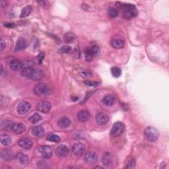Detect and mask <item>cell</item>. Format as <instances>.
Instances as JSON below:
<instances>
[{
    "label": "cell",
    "mask_w": 169,
    "mask_h": 169,
    "mask_svg": "<svg viewBox=\"0 0 169 169\" xmlns=\"http://www.w3.org/2000/svg\"><path fill=\"white\" fill-rule=\"evenodd\" d=\"M117 7L123 10V17L126 19H130L138 15V10L135 5L129 4L117 3Z\"/></svg>",
    "instance_id": "1"
},
{
    "label": "cell",
    "mask_w": 169,
    "mask_h": 169,
    "mask_svg": "<svg viewBox=\"0 0 169 169\" xmlns=\"http://www.w3.org/2000/svg\"><path fill=\"white\" fill-rule=\"evenodd\" d=\"M144 135L147 140L151 142H155L159 137V132L154 127L149 126L145 129Z\"/></svg>",
    "instance_id": "2"
},
{
    "label": "cell",
    "mask_w": 169,
    "mask_h": 169,
    "mask_svg": "<svg viewBox=\"0 0 169 169\" xmlns=\"http://www.w3.org/2000/svg\"><path fill=\"white\" fill-rule=\"evenodd\" d=\"M34 93L37 96H46L50 94V89L47 84L40 83L34 87Z\"/></svg>",
    "instance_id": "3"
},
{
    "label": "cell",
    "mask_w": 169,
    "mask_h": 169,
    "mask_svg": "<svg viewBox=\"0 0 169 169\" xmlns=\"http://www.w3.org/2000/svg\"><path fill=\"white\" fill-rule=\"evenodd\" d=\"M125 126L122 122H116L113 125L111 129V134L113 136H119L124 131Z\"/></svg>",
    "instance_id": "4"
},
{
    "label": "cell",
    "mask_w": 169,
    "mask_h": 169,
    "mask_svg": "<svg viewBox=\"0 0 169 169\" xmlns=\"http://www.w3.org/2000/svg\"><path fill=\"white\" fill-rule=\"evenodd\" d=\"M99 51V48L97 46H93L91 47L87 48L85 51V54H86V59L87 61H91L93 56L95 54L98 53Z\"/></svg>",
    "instance_id": "5"
},
{
    "label": "cell",
    "mask_w": 169,
    "mask_h": 169,
    "mask_svg": "<svg viewBox=\"0 0 169 169\" xmlns=\"http://www.w3.org/2000/svg\"><path fill=\"white\" fill-rule=\"evenodd\" d=\"M31 104L27 101H22L17 106V112L19 114H25L31 109Z\"/></svg>",
    "instance_id": "6"
},
{
    "label": "cell",
    "mask_w": 169,
    "mask_h": 169,
    "mask_svg": "<svg viewBox=\"0 0 169 169\" xmlns=\"http://www.w3.org/2000/svg\"><path fill=\"white\" fill-rule=\"evenodd\" d=\"M84 150H85V146L81 143H77V144H74L72 147V152L76 156L82 155Z\"/></svg>",
    "instance_id": "7"
},
{
    "label": "cell",
    "mask_w": 169,
    "mask_h": 169,
    "mask_svg": "<svg viewBox=\"0 0 169 169\" xmlns=\"http://www.w3.org/2000/svg\"><path fill=\"white\" fill-rule=\"evenodd\" d=\"M51 104L48 101H42L39 102L37 105V110L42 113L46 114L49 112L51 109Z\"/></svg>",
    "instance_id": "8"
},
{
    "label": "cell",
    "mask_w": 169,
    "mask_h": 169,
    "mask_svg": "<svg viewBox=\"0 0 169 169\" xmlns=\"http://www.w3.org/2000/svg\"><path fill=\"white\" fill-rule=\"evenodd\" d=\"M98 160V156L94 152H88L84 155V161L87 164H93Z\"/></svg>",
    "instance_id": "9"
},
{
    "label": "cell",
    "mask_w": 169,
    "mask_h": 169,
    "mask_svg": "<svg viewBox=\"0 0 169 169\" xmlns=\"http://www.w3.org/2000/svg\"><path fill=\"white\" fill-rule=\"evenodd\" d=\"M39 153L44 158H50L52 155V151L50 146L44 145L39 148Z\"/></svg>",
    "instance_id": "10"
},
{
    "label": "cell",
    "mask_w": 169,
    "mask_h": 169,
    "mask_svg": "<svg viewBox=\"0 0 169 169\" xmlns=\"http://www.w3.org/2000/svg\"><path fill=\"white\" fill-rule=\"evenodd\" d=\"M69 149L67 148V146L61 145L58 147L56 149V154L60 157H66L69 155Z\"/></svg>",
    "instance_id": "11"
},
{
    "label": "cell",
    "mask_w": 169,
    "mask_h": 169,
    "mask_svg": "<svg viewBox=\"0 0 169 169\" xmlns=\"http://www.w3.org/2000/svg\"><path fill=\"white\" fill-rule=\"evenodd\" d=\"M102 161L103 165L105 166H106V167L111 166L114 161L113 155L110 153H108V152L105 153L102 156Z\"/></svg>",
    "instance_id": "12"
},
{
    "label": "cell",
    "mask_w": 169,
    "mask_h": 169,
    "mask_svg": "<svg viewBox=\"0 0 169 169\" xmlns=\"http://www.w3.org/2000/svg\"><path fill=\"white\" fill-rule=\"evenodd\" d=\"M96 122L99 126H104L108 122V116L105 113H99L96 115Z\"/></svg>",
    "instance_id": "13"
},
{
    "label": "cell",
    "mask_w": 169,
    "mask_h": 169,
    "mask_svg": "<svg viewBox=\"0 0 169 169\" xmlns=\"http://www.w3.org/2000/svg\"><path fill=\"white\" fill-rule=\"evenodd\" d=\"M18 144L19 147H21L22 149H29L32 146V142L31 139L24 138L21 139L19 141Z\"/></svg>",
    "instance_id": "14"
},
{
    "label": "cell",
    "mask_w": 169,
    "mask_h": 169,
    "mask_svg": "<svg viewBox=\"0 0 169 169\" xmlns=\"http://www.w3.org/2000/svg\"><path fill=\"white\" fill-rule=\"evenodd\" d=\"M90 118V114L87 110H81L77 114V119L81 122H85L88 121Z\"/></svg>",
    "instance_id": "15"
},
{
    "label": "cell",
    "mask_w": 169,
    "mask_h": 169,
    "mask_svg": "<svg viewBox=\"0 0 169 169\" xmlns=\"http://www.w3.org/2000/svg\"><path fill=\"white\" fill-rule=\"evenodd\" d=\"M9 67L13 71H17L22 69L23 67V64H22L21 61L18 60H12L10 64H9Z\"/></svg>",
    "instance_id": "16"
},
{
    "label": "cell",
    "mask_w": 169,
    "mask_h": 169,
    "mask_svg": "<svg viewBox=\"0 0 169 169\" xmlns=\"http://www.w3.org/2000/svg\"><path fill=\"white\" fill-rule=\"evenodd\" d=\"M11 130L16 134H21L25 131V126L21 123H14Z\"/></svg>",
    "instance_id": "17"
},
{
    "label": "cell",
    "mask_w": 169,
    "mask_h": 169,
    "mask_svg": "<svg viewBox=\"0 0 169 169\" xmlns=\"http://www.w3.org/2000/svg\"><path fill=\"white\" fill-rule=\"evenodd\" d=\"M32 134H33L35 137L40 138L44 135L45 130L41 126H34V128L32 129Z\"/></svg>",
    "instance_id": "18"
},
{
    "label": "cell",
    "mask_w": 169,
    "mask_h": 169,
    "mask_svg": "<svg viewBox=\"0 0 169 169\" xmlns=\"http://www.w3.org/2000/svg\"><path fill=\"white\" fill-rule=\"evenodd\" d=\"M27 42H26L25 39L22 38H19L17 42V44H16L15 51L17 52V51L23 50L25 49L26 48H27Z\"/></svg>",
    "instance_id": "19"
},
{
    "label": "cell",
    "mask_w": 169,
    "mask_h": 169,
    "mask_svg": "<svg viewBox=\"0 0 169 169\" xmlns=\"http://www.w3.org/2000/svg\"><path fill=\"white\" fill-rule=\"evenodd\" d=\"M102 102L104 105L106 106H112L115 102V97L112 95H107L104 96L102 99Z\"/></svg>",
    "instance_id": "20"
},
{
    "label": "cell",
    "mask_w": 169,
    "mask_h": 169,
    "mask_svg": "<svg viewBox=\"0 0 169 169\" xmlns=\"http://www.w3.org/2000/svg\"><path fill=\"white\" fill-rule=\"evenodd\" d=\"M58 124L61 128H66L70 126L71 120L66 117H63L58 120Z\"/></svg>",
    "instance_id": "21"
},
{
    "label": "cell",
    "mask_w": 169,
    "mask_h": 169,
    "mask_svg": "<svg viewBox=\"0 0 169 169\" xmlns=\"http://www.w3.org/2000/svg\"><path fill=\"white\" fill-rule=\"evenodd\" d=\"M34 69L32 67H28L24 68L23 70L21 71V76H23L24 77L29 78V79H31L32 77V75H33Z\"/></svg>",
    "instance_id": "22"
},
{
    "label": "cell",
    "mask_w": 169,
    "mask_h": 169,
    "mask_svg": "<svg viewBox=\"0 0 169 169\" xmlns=\"http://www.w3.org/2000/svg\"><path fill=\"white\" fill-rule=\"evenodd\" d=\"M112 46L116 49H120L124 46V42L121 39L116 38V39H113V40L110 42Z\"/></svg>",
    "instance_id": "23"
},
{
    "label": "cell",
    "mask_w": 169,
    "mask_h": 169,
    "mask_svg": "<svg viewBox=\"0 0 169 169\" xmlns=\"http://www.w3.org/2000/svg\"><path fill=\"white\" fill-rule=\"evenodd\" d=\"M13 122L11 120H4L1 123V128L4 129V130H10L12 129V127L13 126Z\"/></svg>",
    "instance_id": "24"
},
{
    "label": "cell",
    "mask_w": 169,
    "mask_h": 169,
    "mask_svg": "<svg viewBox=\"0 0 169 169\" xmlns=\"http://www.w3.org/2000/svg\"><path fill=\"white\" fill-rule=\"evenodd\" d=\"M43 72L40 70H37L34 69L33 75H32V77L31 79L33 81H39L40 80L42 77H43Z\"/></svg>",
    "instance_id": "25"
},
{
    "label": "cell",
    "mask_w": 169,
    "mask_h": 169,
    "mask_svg": "<svg viewBox=\"0 0 169 169\" xmlns=\"http://www.w3.org/2000/svg\"><path fill=\"white\" fill-rule=\"evenodd\" d=\"M1 143L2 145L5 146H7L11 143V138L7 134H4L1 135Z\"/></svg>",
    "instance_id": "26"
},
{
    "label": "cell",
    "mask_w": 169,
    "mask_h": 169,
    "mask_svg": "<svg viewBox=\"0 0 169 169\" xmlns=\"http://www.w3.org/2000/svg\"><path fill=\"white\" fill-rule=\"evenodd\" d=\"M41 120H42L41 116L37 113L34 114L33 115L31 116L28 118V121L32 123H37L38 122H40Z\"/></svg>",
    "instance_id": "27"
},
{
    "label": "cell",
    "mask_w": 169,
    "mask_h": 169,
    "mask_svg": "<svg viewBox=\"0 0 169 169\" xmlns=\"http://www.w3.org/2000/svg\"><path fill=\"white\" fill-rule=\"evenodd\" d=\"M32 9L31 6H27V7H24L22 9L21 13V17H27L29 15L31 14V13L32 12Z\"/></svg>",
    "instance_id": "28"
},
{
    "label": "cell",
    "mask_w": 169,
    "mask_h": 169,
    "mask_svg": "<svg viewBox=\"0 0 169 169\" xmlns=\"http://www.w3.org/2000/svg\"><path fill=\"white\" fill-rule=\"evenodd\" d=\"M1 158L4 159V160L9 161L12 158V153L9 150H4L1 152Z\"/></svg>",
    "instance_id": "29"
},
{
    "label": "cell",
    "mask_w": 169,
    "mask_h": 169,
    "mask_svg": "<svg viewBox=\"0 0 169 169\" xmlns=\"http://www.w3.org/2000/svg\"><path fill=\"white\" fill-rule=\"evenodd\" d=\"M111 73L114 77H118L121 76L122 70L118 67H113L111 69Z\"/></svg>",
    "instance_id": "30"
},
{
    "label": "cell",
    "mask_w": 169,
    "mask_h": 169,
    "mask_svg": "<svg viewBox=\"0 0 169 169\" xmlns=\"http://www.w3.org/2000/svg\"><path fill=\"white\" fill-rule=\"evenodd\" d=\"M75 38H76V36L74 34H73L72 32H68V33L66 34L65 35V41H66L67 43H71L72 42Z\"/></svg>",
    "instance_id": "31"
},
{
    "label": "cell",
    "mask_w": 169,
    "mask_h": 169,
    "mask_svg": "<svg viewBox=\"0 0 169 169\" xmlns=\"http://www.w3.org/2000/svg\"><path fill=\"white\" fill-rule=\"evenodd\" d=\"M46 140L51 141V142L58 143L60 141V138L56 134H50L47 137Z\"/></svg>",
    "instance_id": "32"
},
{
    "label": "cell",
    "mask_w": 169,
    "mask_h": 169,
    "mask_svg": "<svg viewBox=\"0 0 169 169\" xmlns=\"http://www.w3.org/2000/svg\"><path fill=\"white\" fill-rule=\"evenodd\" d=\"M17 160L21 162V163L25 164L28 160V157H27V155H24L22 153H19L17 155Z\"/></svg>",
    "instance_id": "33"
},
{
    "label": "cell",
    "mask_w": 169,
    "mask_h": 169,
    "mask_svg": "<svg viewBox=\"0 0 169 169\" xmlns=\"http://www.w3.org/2000/svg\"><path fill=\"white\" fill-rule=\"evenodd\" d=\"M108 15L111 18H116L118 17V11L115 8H110L108 11Z\"/></svg>",
    "instance_id": "34"
},
{
    "label": "cell",
    "mask_w": 169,
    "mask_h": 169,
    "mask_svg": "<svg viewBox=\"0 0 169 169\" xmlns=\"http://www.w3.org/2000/svg\"><path fill=\"white\" fill-rule=\"evenodd\" d=\"M71 50V48L70 46H65L60 48V50H59V52L61 54H67V53H70Z\"/></svg>",
    "instance_id": "35"
},
{
    "label": "cell",
    "mask_w": 169,
    "mask_h": 169,
    "mask_svg": "<svg viewBox=\"0 0 169 169\" xmlns=\"http://www.w3.org/2000/svg\"><path fill=\"white\" fill-rule=\"evenodd\" d=\"M135 160L133 158L130 159L128 161V163H127V165L126 168H133L135 167Z\"/></svg>",
    "instance_id": "36"
},
{
    "label": "cell",
    "mask_w": 169,
    "mask_h": 169,
    "mask_svg": "<svg viewBox=\"0 0 169 169\" xmlns=\"http://www.w3.org/2000/svg\"><path fill=\"white\" fill-rule=\"evenodd\" d=\"M84 83L87 84V86H90V87H96L98 86L99 84V82H96V81H84Z\"/></svg>",
    "instance_id": "37"
},
{
    "label": "cell",
    "mask_w": 169,
    "mask_h": 169,
    "mask_svg": "<svg viewBox=\"0 0 169 169\" xmlns=\"http://www.w3.org/2000/svg\"><path fill=\"white\" fill-rule=\"evenodd\" d=\"M44 58V54L43 52H40V54H39V55L37 56V58L38 62L40 64H41L42 61H43Z\"/></svg>",
    "instance_id": "38"
},
{
    "label": "cell",
    "mask_w": 169,
    "mask_h": 169,
    "mask_svg": "<svg viewBox=\"0 0 169 169\" xmlns=\"http://www.w3.org/2000/svg\"><path fill=\"white\" fill-rule=\"evenodd\" d=\"M74 54V56L76 57L77 59H79V58H80V51H79V49H78L77 47L74 50V54Z\"/></svg>",
    "instance_id": "39"
},
{
    "label": "cell",
    "mask_w": 169,
    "mask_h": 169,
    "mask_svg": "<svg viewBox=\"0 0 169 169\" xmlns=\"http://www.w3.org/2000/svg\"><path fill=\"white\" fill-rule=\"evenodd\" d=\"M81 76L83 77H90V76H91V73H90V72H89V71H84L81 73Z\"/></svg>",
    "instance_id": "40"
},
{
    "label": "cell",
    "mask_w": 169,
    "mask_h": 169,
    "mask_svg": "<svg viewBox=\"0 0 169 169\" xmlns=\"http://www.w3.org/2000/svg\"><path fill=\"white\" fill-rule=\"evenodd\" d=\"M5 46H6V44H5V41L3 40V39H1V42H0V50H4Z\"/></svg>",
    "instance_id": "41"
},
{
    "label": "cell",
    "mask_w": 169,
    "mask_h": 169,
    "mask_svg": "<svg viewBox=\"0 0 169 169\" xmlns=\"http://www.w3.org/2000/svg\"><path fill=\"white\" fill-rule=\"evenodd\" d=\"M4 25H5V27H8V28H13L15 27V25L13 23H6Z\"/></svg>",
    "instance_id": "42"
},
{
    "label": "cell",
    "mask_w": 169,
    "mask_h": 169,
    "mask_svg": "<svg viewBox=\"0 0 169 169\" xmlns=\"http://www.w3.org/2000/svg\"><path fill=\"white\" fill-rule=\"evenodd\" d=\"M6 5H7V2H6L5 1H1V7L3 8H4L6 7Z\"/></svg>",
    "instance_id": "43"
},
{
    "label": "cell",
    "mask_w": 169,
    "mask_h": 169,
    "mask_svg": "<svg viewBox=\"0 0 169 169\" xmlns=\"http://www.w3.org/2000/svg\"><path fill=\"white\" fill-rule=\"evenodd\" d=\"M3 72H4V67H3L2 64H1V74H2Z\"/></svg>",
    "instance_id": "44"
}]
</instances>
